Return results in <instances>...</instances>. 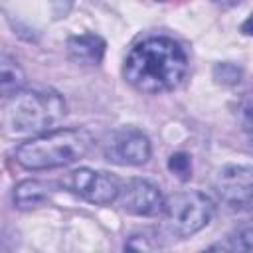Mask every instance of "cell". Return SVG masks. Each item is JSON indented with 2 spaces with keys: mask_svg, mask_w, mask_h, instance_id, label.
<instances>
[{
  "mask_svg": "<svg viewBox=\"0 0 253 253\" xmlns=\"http://www.w3.org/2000/svg\"><path fill=\"white\" fill-rule=\"evenodd\" d=\"M105 158L119 166H138L150 158L148 136L132 126L115 130L105 142Z\"/></svg>",
  "mask_w": 253,
  "mask_h": 253,
  "instance_id": "52a82bcc",
  "label": "cell"
},
{
  "mask_svg": "<svg viewBox=\"0 0 253 253\" xmlns=\"http://www.w3.org/2000/svg\"><path fill=\"white\" fill-rule=\"evenodd\" d=\"M213 215L211 200L196 190L172 194L164 202V221L170 233L188 237L210 223Z\"/></svg>",
  "mask_w": 253,
  "mask_h": 253,
  "instance_id": "277c9868",
  "label": "cell"
},
{
  "mask_svg": "<svg viewBox=\"0 0 253 253\" xmlns=\"http://www.w3.org/2000/svg\"><path fill=\"white\" fill-rule=\"evenodd\" d=\"M241 32H243L245 36H253V14L241 24Z\"/></svg>",
  "mask_w": 253,
  "mask_h": 253,
  "instance_id": "9a60e30c",
  "label": "cell"
},
{
  "mask_svg": "<svg viewBox=\"0 0 253 253\" xmlns=\"http://www.w3.org/2000/svg\"><path fill=\"white\" fill-rule=\"evenodd\" d=\"M229 245H223V247H229V249H253V213L235 229V233L229 237Z\"/></svg>",
  "mask_w": 253,
  "mask_h": 253,
  "instance_id": "7c38bea8",
  "label": "cell"
},
{
  "mask_svg": "<svg viewBox=\"0 0 253 253\" xmlns=\"http://www.w3.org/2000/svg\"><path fill=\"white\" fill-rule=\"evenodd\" d=\"M69 57L81 65H97L105 55V40L97 34L73 36L67 42Z\"/></svg>",
  "mask_w": 253,
  "mask_h": 253,
  "instance_id": "9c48e42d",
  "label": "cell"
},
{
  "mask_svg": "<svg viewBox=\"0 0 253 253\" xmlns=\"http://www.w3.org/2000/svg\"><path fill=\"white\" fill-rule=\"evenodd\" d=\"M217 6H221V8H231V6H237L241 0H213Z\"/></svg>",
  "mask_w": 253,
  "mask_h": 253,
  "instance_id": "2e32d148",
  "label": "cell"
},
{
  "mask_svg": "<svg viewBox=\"0 0 253 253\" xmlns=\"http://www.w3.org/2000/svg\"><path fill=\"white\" fill-rule=\"evenodd\" d=\"M241 75H243L241 67L235 65V63H229V61L217 63L213 67V79L221 85H235V83H239Z\"/></svg>",
  "mask_w": 253,
  "mask_h": 253,
  "instance_id": "4fadbf2b",
  "label": "cell"
},
{
  "mask_svg": "<svg viewBox=\"0 0 253 253\" xmlns=\"http://www.w3.org/2000/svg\"><path fill=\"white\" fill-rule=\"evenodd\" d=\"M59 184L81 196L83 200L91 202V204H97V206H107L111 202H115L119 198V180L107 172H97V170H91V168H79V170H73L69 174H65Z\"/></svg>",
  "mask_w": 253,
  "mask_h": 253,
  "instance_id": "5b68a950",
  "label": "cell"
},
{
  "mask_svg": "<svg viewBox=\"0 0 253 253\" xmlns=\"http://www.w3.org/2000/svg\"><path fill=\"white\" fill-rule=\"evenodd\" d=\"M65 115V101L51 89H24L6 97L2 126L8 134L43 132Z\"/></svg>",
  "mask_w": 253,
  "mask_h": 253,
  "instance_id": "7a4b0ae2",
  "label": "cell"
},
{
  "mask_svg": "<svg viewBox=\"0 0 253 253\" xmlns=\"http://www.w3.org/2000/svg\"><path fill=\"white\" fill-rule=\"evenodd\" d=\"M91 146V136L83 128H55L22 142L14 156L26 170H47L73 164Z\"/></svg>",
  "mask_w": 253,
  "mask_h": 253,
  "instance_id": "3957f363",
  "label": "cell"
},
{
  "mask_svg": "<svg viewBox=\"0 0 253 253\" xmlns=\"http://www.w3.org/2000/svg\"><path fill=\"white\" fill-rule=\"evenodd\" d=\"M117 202L125 211L132 215H156L164 210V200L158 186L142 178H132L125 182L119 190Z\"/></svg>",
  "mask_w": 253,
  "mask_h": 253,
  "instance_id": "ba28073f",
  "label": "cell"
},
{
  "mask_svg": "<svg viewBox=\"0 0 253 253\" xmlns=\"http://www.w3.org/2000/svg\"><path fill=\"white\" fill-rule=\"evenodd\" d=\"M172 2H176V4H182V2H188V0H172Z\"/></svg>",
  "mask_w": 253,
  "mask_h": 253,
  "instance_id": "e0dca14e",
  "label": "cell"
},
{
  "mask_svg": "<svg viewBox=\"0 0 253 253\" xmlns=\"http://www.w3.org/2000/svg\"><path fill=\"white\" fill-rule=\"evenodd\" d=\"M51 184L42 180H24L14 188V202L20 210H30L45 204L51 196Z\"/></svg>",
  "mask_w": 253,
  "mask_h": 253,
  "instance_id": "30bf717a",
  "label": "cell"
},
{
  "mask_svg": "<svg viewBox=\"0 0 253 253\" xmlns=\"http://www.w3.org/2000/svg\"><path fill=\"white\" fill-rule=\"evenodd\" d=\"M0 83H2L4 97H10L12 93H16L24 83V71L16 63V59H12L8 53H2L0 57Z\"/></svg>",
  "mask_w": 253,
  "mask_h": 253,
  "instance_id": "8fae6325",
  "label": "cell"
},
{
  "mask_svg": "<svg viewBox=\"0 0 253 253\" xmlns=\"http://www.w3.org/2000/svg\"><path fill=\"white\" fill-rule=\"evenodd\" d=\"M213 190L233 211L253 208V168L237 164L223 166L213 180Z\"/></svg>",
  "mask_w": 253,
  "mask_h": 253,
  "instance_id": "8992f818",
  "label": "cell"
},
{
  "mask_svg": "<svg viewBox=\"0 0 253 253\" xmlns=\"http://www.w3.org/2000/svg\"><path fill=\"white\" fill-rule=\"evenodd\" d=\"M188 71L184 47L166 36L138 42L125 59V79L142 93H162L178 87Z\"/></svg>",
  "mask_w": 253,
  "mask_h": 253,
  "instance_id": "6da1fadb",
  "label": "cell"
},
{
  "mask_svg": "<svg viewBox=\"0 0 253 253\" xmlns=\"http://www.w3.org/2000/svg\"><path fill=\"white\" fill-rule=\"evenodd\" d=\"M168 168L172 174H176L180 180H190L192 176V160L186 152H176L168 158Z\"/></svg>",
  "mask_w": 253,
  "mask_h": 253,
  "instance_id": "5bb4252c",
  "label": "cell"
}]
</instances>
